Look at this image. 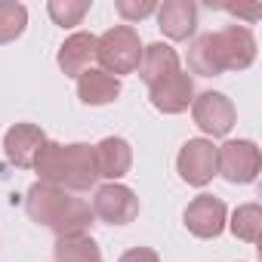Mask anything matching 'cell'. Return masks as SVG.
Here are the masks:
<instances>
[{"mask_svg": "<svg viewBox=\"0 0 262 262\" xmlns=\"http://www.w3.org/2000/svg\"><path fill=\"white\" fill-rule=\"evenodd\" d=\"M34 170H37V182L56 185L62 191H90L99 179L96 173V155L93 145L86 142H43V148L34 158Z\"/></svg>", "mask_w": 262, "mask_h": 262, "instance_id": "cell-1", "label": "cell"}, {"mask_svg": "<svg viewBox=\"0 0 262 262\" xmlns=\"http://www.w3.org/2000/svg\"><path fill=\"white\" fill-rule=\"evenodd\" d=\"M25 210L28 216L56 231L59 237H71V234H86L93 225V207L83 198H71L68 191L47 185V182H34L25 194Z\"/></svg>", "mask_w": 262, "mask_h": 262, "instance_id": "cell-2", "label": "cell"}, {"mask_svg": "<svg viewBox=\"0 0 262 262\" xmlns=\"http://www.w3.org/2000/svg\"><path fill=\"white\" fill-rule=\"evenodd\" d=\"M96 59L105 74H133L142 59V43L133 25H114L96 37Z\"/></svg>", "mask_w": 262, "mask_h": 262, "instance_id": "cell-3", "label": "cell"}, {"mask_svg": "<svg viewBox=\"0 0 262 262\" xmlns=\"http://www.w3.org/2000/svg\"><path fill=\"white\" fill-rule=\"evenodd\" d=\"M259 167H262V155L250 139H228L222 148H216V173L231 185L256 182Z\"/></svg>", "mask_w": 262, "mask_h": 262, "instance_id": "cell-4", "label": "cell"}, {"mask_svg": "<svg viewBox=\"0 0 262 262\" xmlns=\"http://www.w3.org/2000/svg\"><path fill=\"white\" fill-rule=\"evenodd\" d=\"M93 216L102 219V222H108V225H129L139 216V198L133 194V188L108 182V185L96 188Z\"/></svg>", "mask_w": 262, "mask_h": 262, "instance_id": "cell-5", "label": "cell"}, {"mask_svg": "<svg viewBox=\"0 0 262 262\" xmlns=\"http://www.w3.org/2000/svg\"><path fill=\"white\" fill-rule=\"evenodd\" d=\"M191 114H194V123L207 136H228L234 120H237V111H234L231 99L225 93H213V90L201 93L191 102Z\"/></svg>", "mask_w": 262, "mask_h": 262, "instance_id": "cell-6", "label": "cell"}, {"mask_svg": "<svg viewBox=\"0 0 262 262\" xmlns=\"http://www.w3.org/2000/svg\"><path fill=\"white\" fill-rule=\"evenodd\" d=\"M216 50L225 71H244L256 62V37L244 25H225L222 31H213Z\"/></svg>", "mask_w": 262, "mask_h": 262, "instance_id": "cell-7", "label": "cell"}, {"mask_svg": "<svg viewBox=\"0 0 262 262\" xmlns=\"http://www.w3.org/2000/svg\"><path fill=\"white\" fill-rule=\"evenodd\" d=\"M176 167H179V176L194 185V188H204L207 182H213L216 176V148L210 139H188L176 158Z\"/></svg>", "mask_w": 262, "mask_h": 262, "instance_id": "cell-8", "label": "cell"}, {"mask_svg": "<svg viewBox=\"0 0 262 262\" xmlns=\"http://www.w3.org/2000/svg\"><path fill=\"white\" fill-rule=\"evenodd\" d=\"M185 228L194 237H219L225 228V204L213 194H198L188 207H185Z\"/></svg>", "mask_w": 262, "mask_h": 262, "instance_id": "cell-9", "label": "cell"}, {"mask_svg": "<svg viewBox=\"0 0 262 262\" xmlns=\"http://www.w3.org/2000/svg\"><path fill=\"white\" fill-rule=\"evenodd\" d=\"M43 142H47V136H43L40 126H34V123H16V126L7 129V136H4L7 161L16 164L19 170H28V167H34V158L43 148Z\"/></svg>", "mask_w": 262, "mask_h": 262, "instance_id": "cell-10", "label": "cell"}, {"mask_svg": "<svg viewBox=\"0 0 262 262\" xmlns=\"http://www.w3.org/2000/svg\"><path fill=\"white\" fill-rule=\"evenodd\" d=\"M93 155H96V173L111 179V182L126 176L129 167H133V148H129V142L120 139V136L102 139L99 145H93Z\"/></svg>", "mask_w": 262, "mask_h": 262, "instance_id": "cell-11", "label": "cell"}, {"mask_svg": "<svg viewBox=\"0 0 262 262\" xmlns=\"http://www.w3.org/2000/svg\"><path fill=\"white\" fill-rule=\"evenodd\" d=\"M191 102H194V83L182 71H176L173 77L151 86V105L164 114H182Z\"/></svg>", "mask_w": 262, "mask_h": 262, "instance_id": "cell-12", "label": "cell"}, {"mask_svg": "<svg viewBox=\"0 0 262 262\" xmlns=\"http://www.w3.org/2000/svg\"><path fill=\"white\" fill-rule=\"evenodd\" d=\"M158 28L170 40H188L198 28V7L191 0H167L158 7Z\"/></svg>", "mask_w": 262, "mask_h": 262, "instance_id": "cell-13", "label": "cell"}, {"mask_svg": "<svg viewBox=\"0 0 262 262\" xmlns=\"http://www.w3.org/2000/svg\"><path fill=\"white\" fill-rule=\"evenodd\" d=\"M93 59H96V37H93L90 31L71 34V37L59 47V56H56L59 68H62L68 77H80V74L90 68Z\"/></svg>", "mask_w": 262, "mask_h": 262, "instance_id": "cell-14", "label": "cell"}, {"mask_svg": "<svg viewBox=\"0 0 262 262\" xmlns=\"http://www.w3.org/2000/svg\"><path fill=\"white\" fill-rule=\"evenodd\" d=\"M179 71V56L173 47L167 43H151L142 50V59H139V77L148 83V86H158L161 80L173 77Z\"/></svg>", "mask_w": 262, "mask_h": 262, "instance_id": "cell-15", "label": "cell"}, {"mask_svg": "<svg viewBox=\"0 0 262 262\" xmlns=\"http://www.w3.org/2000/svg\"><path fill=\"white\" fill-rule=\"evenodd\" d=\"M77 96L83 105H108L120 96V80L105 74L102 68H86L77 77Z\"/></svg>", "mask_w": 262, "mask_h": 262, "instance_id": "cell-16", "label": "cell"}, {"mask_svg": "<svg viewBox=\"0 0 262 262\" xmlns=\"http://www.w3.org/2000/svg\"><path fill=\"white\" fill-rule=\"evenodd\" d=\"M188 68H191L194 74H201V77H216V74L225 71L213 34H201V37L188 47Z\"/></svg>", "mask_w": 262, "mask_h": 262, "instance_id": "cell-17", "label": "cell"}, {"mask_svg": "<svg viewBox=\"0 0 262 262\" xmlns=\"http://www.w3.org/2000/svg\"><path fill=\"white\" fill-rule=\"evenodd\" d=\"M56 262H102V250L90 234H71L56 241Z\"/></svg>", "mask_w": 262, "mask_h": 262, "instance_id": "cell-18", "label": "cell"}, {"mask_svg": "<svg viewBox=\"0 0 262 262\" xmlns=\"http://www.w3.org/2000/svg\"><path fill=\"white\" fill-rule=\"evenodd\" d=\"M228 225H231V234H234V237H241V241H247V244H256L259 234H262V207H259V204H244V207H237Z\"/></svg>", "mask_w": 262, "mask_h": 262, "instance_id": "cell-19", "label": "cell"}, {"mask_svg": "<svg viewBox=\"0 0 262 262\" xmlns=\"http://www.w3.org/2000/svg\"><path fill=\"white\" fill-rule=\"evenodd\" d=\"M25 25H28V10L16 0H0V47L22 37Z\"/></svg>", "mask_w": 262, "mask_h": 262, "instance_id": "cell-20", "label": "cell"}, {"mask_svg": "<svg viewBox=\"0 0 262 262\" xmlns=\"http://www.w3.org/2000/svg\"><path fill=\"white\" fill-rule=\"evenodd\" d=\"M47 13H50V19L56 25L71 28V25H80L83 16L90 13V0H50Z\"/></svg>", "mask_w": 262, "mask_h": 262, "instance_id": "cell-21", "label": "cell"}, {"mask_svg": "<svg viewBox=\"0 0 262 262\" xmlns=\"http://www.w3.org/2000/svg\"><path fill=\"white\" fill-rule=\"evenodd\" d=\"M114 10H117V16L123 22H142L151 13H158V7L151 4V0H117Z\"/></svg>", "mask_w": 262, "mask_h": 262, "instance_id": "cell-22", "label": "cell"}, {"mask_svg": "<svg viewBox=\"0 0 262 262\" xmlns=\"http://www.w3.org/2000/svg\"><path fill=\"white\" fill-rule=\"evenodd\" d=\"M117 262H161V259H158V253L151 247H133V250H126Z\"/></svg>", "mask_w": 262, "mask_h": 262, "instance_id": "cell-23", "label": "cell"}, {"mask_svg": "<svg viewBox=\"0 0 262 262\" xmlns=\"http://www.w3.org/2000/svg\"><path fill=\"white\" fill-rule=\"evenodd\" d=\"M228 13H231V16H237V19L256 22V19L262 16V7H228Z\"/></svg>", "mask_w": 262, "mask_h": 262, "instance_id": "cell-24", "label": "cell"}]
</instances>
